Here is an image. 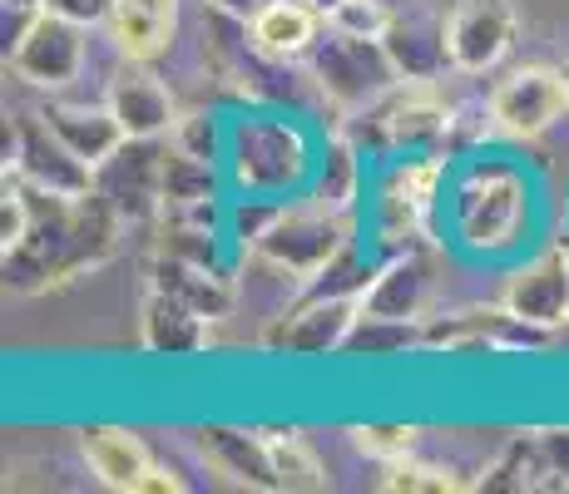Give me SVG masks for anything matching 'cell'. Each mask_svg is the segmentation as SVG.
Segmentation results:
<instances>
[{
    "label": "cell",
    "instance_id": "30",
    "mask_svg": "<svg viewBox=\"0 0 569 494\" xmlns=\"http://www.w3.org/2000/svg\"><path fill=\"white\" fill-rule=\"evenodd\" d=\"M288 198H268V193H238L228 198V243L238 258H253L258 243L268 238V228L282 218Z\"/></svg>",
    "mask_w": 569,
    "mask_h": 494
},
{
    "label": "cell",
    "instance_id": "1",
    "mask_svg": "<svg viewBox=\"0 0 569 494\" xmlns=\"http://www.w3.org/2000/svg\"><path fill=\"white\" fill-rule=\"evenodd\" d=\"M124 228H129L124 213L100 189H90L80 198L30 189V228L20 238V248L6 252V268H0L6 272V292L40 296V292L70 288V282L90 278V272H100L119 252Z\"/></svg>",
    "mask_w": 569,
    "mask_h": 494
},
{
    "label": "cell",
    "instance_id": "15",
    "mask_svg": "<svg viewBox=\"0 0 569 494\" xmlns=\"http://www.w3.org/2000/svg\"><path fill=\"white\" fill-rule=\"evenodd\" d=\"M159 183H163V149H154V139H124L94 169V189L124 213V223L159 218V208H163Z\"/></svg>",
    "mask_w": 569,
    "mask_h": 494
},
{
    "label": "cell",
    "instance_id": "38",
    "mask_svg": "<svg viewBox=\"0 0 569 494\" xmlns=\"http://www.w3.org/2000/svg\"><path fill=\"white\" fill-rule=\"evenodd\" d=\"M540 445H545V460H550L555 490H569V425H545Z\"/></svg>",
    "mask_w": 569,
    "mask_h": 494
},
{
    "label": "cell",
    "instance_id": "40",
    "mask_svg": "<svg viewBox=\"0 0 569 494\" xmlns=\"http://www.w3.org/2000/svg\"><path fill=\"white\" fill-rule=\"evenodd\" d=\"M208 10H228V16H243V6L248 0H203Z\"/></svg>",
    "mask_w": 569,
    "mask_h": 494
},
{
    "label": "cell",
    "instance_id": "37",
    "mask_svg": "<svg viewBox=\"0 0 569 494\" xmlns=\"http://www.w3.org/2000/svg\"><path fill=\"white\" fill-rule=\"evenodd\" d=\"M46 10L54 16L74 20V26H109V16H114V0H46Z\"/></svg>",
    "mask_w": 569,
    "mask_h": 494
},
{
    "label": "cell",
    "instance_id": "2",
    "mask_svg": "<svg viewBox=\"0 0 569 494\" xmlns=\"http://www.w3.org/2000/svg\"><path fill=\"white\" fill-rule=\"evenodd\" d=\"M530 203L535 193L520 163L500 159V153H480V159L451 169V179H446L451 243L470 258H506L525 243Z\"/></svg>",
    "mask_w": 569,
    "mask_h": 494
},
{
    "label": "cell",
    "instance_id": "42",
    "mask_svg": "<svg viewBox=\"0 0 569 494\" xmlns=\"http://www.w3.org/2000/svg\"><path fill=\"white\" fill-rule=\"evenodd\" d=\"M565 84H569V60H565Z\"/></svg>",
    "mask_w": 569,
    "mask_h": 494
},
{
    "label": "cell",
    "instance_id": "6",
    "mask_svg": "<svg viewBox=\"0 0 569 494\" xmlns=\"http://www.w3.org/2000/svg\"><path fill=\"white\" fill-rule=\"evenodd\" d=\"M352 243H357L352 213H337V208H322L317 198H302V203L282 208V218L268 228V238L258 243L253 258H262L268 268L288 272L298 282H312Z\"/></svg>",
    "mask_w": 569,
    "mask_h": 494
},
{
    "label": "cell",
    "instance_id": "14",
    "mask_svg": "<svg viewBox=\"0 0 569 494\" xmlns=\"http://www.w3.org/2000/svg\"><path fill=\"white\" fill-rule=\"evenodd\" d=\"M516 46V6L510 0H461L446 20V50L451 70L486 74Z\"/></svg>",
    "mask_w": 569,
    "mask_h": 494
},
{
    "label": "cell",
    "instance_id": "17",
    "mask_svg": "<svg viewBox=\"0 0 569 494\" xmlns=\"http://www.w3.org/2000/svg\"><path fill=\"white\" fill-rule=\"evenodd\" d=\"M199 455L218 475H228L243 490H282L278 470H272V450L262 431H243V425H199Z\"/></svg>",
    "mask_w": 569,
    "mask_h": 494
},
{
    "label": "cell",
    "instance_id": "4",
    "mask_svg": "<svg viewBox=\"0 0 569 494\" xmlns=\"http://www.w3.org/2000/svg\"><path fill=\"white\" fill-rule=\"evenodd\" d=\"M446 153L381 163L371 189V258H397L411 248H431L436 213L446 208Z\"/></svg>",
    "mask_w": 569,
    "mask_h": 494
},
{
    "label": "cell",
    "instance_id": "25",
    "mask_svg": "<svg viewBox=\"0 0 569 494\" xmlns=\"http://www.w3.org/2000/svg\"><path fill=\"white\" fill-rule=\"evenodd\" d=\"M391 64H397L401 80H436V74L451 64L446 50V26H426V20H391V30L381 36Z\"/></svg>",
    "mask_w": 569,
    "mask_h": 494
},
{
    "label": "cell",
    "instance_id": "13",
    "mask_svg": "<svg viewBox=\"0 0 569 494\" xmlns=\"http://www.w3.org/2000/svg\"><path fill=\"white\" fill-rule=\"evenodd\" d=\"M6 64L36 90H64L84 70V26L54 16V10H40V20L6 54Z\"/></svg>",
    "mask_w": 569,
    "mask_h": 494
},
{
    "label": "cell",
    "instance_id": "32",
    "mask_svg": "<svg viewBox=\"0 0 569 494\" xmlns=\"http://www.w3.org/2000/svg\"><path fill=\"white\" fill-rule=\"evenodd\" d=\"M381 490L391 494H461L470 490V480H461L451 465H431V460H391V465H381Z\"/></svg>",
    "mask_w": 569,
    "mask_h": 494
},
{
    "label": "cell",
    "instance_id": "23",
    "mask_svg": "<svg viewBox=\"0 0 569 494\" xmlns=\"http://www.w3.org/2000/svg\"><path fill=\"white\" fill-rule=\"evenodd\" d=\"M322 20L327 16L312 0H268L248 16V36H253V50L268 54V60H298L317 46Z\"/></svg>",
    "mask_w": 569,
    "mask_h": 494
},
{
    "label": "cell",
    "instance_id": "28",
    "mask_svg": "<svg viewBox=\"0 0 569 494\" xmlns=\"http://www.w3.org/2000/svg\"><path fill=\"white\" fill-rule=\"evenodd\" d=\"M228 189V173L223 163L199 159V153H183V149H163V208H183V203H203V198H223ZM159 208V213H163Z\"/></svg>",
    "mask_w": 569,
    "mask_h": 494
},
{
    "label": "cell",
    "instance_id": "7",
    "mask_svg": "<svg viewBox=\"0 0 569 494\" xmlns=\"http://www.w3.org/2000/svg\"><path fill=\"white\" fill-rule=\"evenodd\" d=\"M312 74H317V90L332 99L347 119L362 114L367 104H377L391 84H401L387 46L367 36H347V30H332V40H322L312 50Z\"/></svg>",
    "mask_w": 569,
    "mask_h": 494
},
{
    "label": "cell",
    "instance_id": "27",
    "mask_svg": "<svg viewBox=\"0 0 569 494\" xmlns=\"http://www.w3.org/2000/svg\"><path fill=\"white\" fill-rule=\"evenodd\" d=\"M308 198H317L322 208H337V213L357 208V198H362V149L352 144V134H332L322 144Z\"/></svg>",
    "mask_w": 569,
    "mask_h": 494
},
{
    "label": "cell",
    "instance_id": "43",
    "mask_svg": "<svg viewBox=\"0 0 569 494\" xmlns=\"http://www.w3.org/2000/svg\"><path fill=\"white\" fill-rule=\"evenodd\" d=\"M40 6H46V0H40Z\"/></svg>",
    "mask_w": 569,
    "mask_h": 494
},
{
    "label": "cell",
    "instance_id": "36",
    "mask_svg": "<svg viewBox=\"0 0 569 494\" xmlns=\"http://www.w3.org/2000/svg\"><path fill=\"white\" fill-rule=\"evenodd\" d=\"M26 228H30V189L16 173H6V183H0V258L10 248H20Z\"/></svg>",
    "mask_w": 569,
    "mask_h": 494
},
{
    "label": "cell",
    "instance_id": "35",
    "mask_svg": "<svg viewBox=\"0 0 569 494\" xmlns=\"http://www.w3.org/2000/svg\"><path fill=\"white\" fill-rule=\"evenodd\" d=\"M391 10L381 6V0H342V6L327 16V26L332 30H347V36H367V40H381L391 30Z\"/></svg>",
    "mask_w": 569,
    "mask_h": 494
},
{
    "label": "cell",
    "instance_id": "33",
    "mask_svg": "<svg viewBox=\"0 0 569 494\" xmlns=\"http://www.w3.org/2000/svg\"><path fill=\"white\" fill-rule=\"evenodd\" d=\"M169 144L183 149V153H199V159L223 163V153H228V124L218 114H208V109H193V114H179Z\"/></svg>",
    "mask_w": 569,
    "mask_h": 494
},
{
    "label": "cell",
    "instance_id": "3",
    "mask_svg": "<svg viewBox=\"0 0 569 494\" xmlns=\"http://www.w3.org/2000/svg\"><path fill=\"white\" fill-rule=\"evenodd\" d=\"M322 149L292 114H262L248 109L228 124L223 173L233 193H268V198H308L317 179Z\"/></svg>",
    "mask_w": 569,
    "mask_h": 494
},
{
    "label": "cell",
    "instance_id": "9",
    "mask_svg": "<svg viewBox=\"0 0 569 494\" xmlns=\"http://www.w3.org/2000/svg\"><path fill=\"white\" fill-rule=\"evenodd\" d=\"M486 114H490V124H496L500 134H510V139L550 134V129L569 114L565 70H550V64H525V70H510L506 80L490 90Z\"/></svg>",
    "mask_w": 569,
    "mask_h": 494
},
{
    "label": "cell",
    "instance_id": "12",
    "mask_svg": "<svg viewBox=\"0 0 569 494\" xmlns=\"http://www.w3.org/2000/svg\"><path fill=\"white\" fill-rule=\"evenodd\" d=\"M421 346L426 351H535L545 346V332L525 326L506 302L496 306H461V312H441L426 316L421 326Z\"/></svg>",
    "mask_w": 569,
    "mask_h": 494
},
{
    "label": "cell",
    "instance_id": "39",
    "mask_svg": "<svg viewBox=\"0 0 569 494\" xmlns=\"http://www.w3.org/2000/svg\"><path fill=\"white\" fill-rule=\"evenodd\" d=\"M179 490H183L179 470H169V465H159L154 460V470H149V480H144V490L139 494H179Z\"/></svg>",
    "mask_w": 569,
    "mask_h": 494
},
{
    "label": "cell",
    "instance_id": "20",
    "mask_svg": "<svg viewBox=\"0 0 569 494\" xmlns=\"http://www.w3.org/2000/svg\"><path fill=\"white\" fill-rule=\"evenodd\" d=\"M208 316H199L189 302H179L173 292L149 288L144 306H139V342L154 356H193L208 346Z\"/></svg>",
    "mask_w": 569,
    "mask_h": 494
},
{
    "label": "cell",
    "instance_id": "29",
    "mask_svg": "<svg viewBox=\"0 0 569 494\" xmlns=\"http://www.w3.org/2000/svg\"><path fill=\"white\" fill-rule=\"evenodd\" d=\"M262 435H268L272 470H278L282 490H288V494L327 490V470H322V460H317V450L302 441L298 431H262Z\"/></svg>",
    "mask_w": 569,
    "mask_h": 494
},
{
    "label": "cell",
    "instance_id": "21",
    "mask_svg": "<svg viewBox=\"0 0 569 494\" xmlns=\"http://www.w3.org/2000/svg\"><path fill=\"white\" fill-rule=\"evenodd\" d=\"M149 288H163L173 292L179 302H189L199 316L208 322H223L238 302V288L228 272H213V268H199V262H183L173 252H154L149 258Z\"/></svg>",
    "mask_w": 569,
    "mask_h": 494
},
{
    "label": "cell",
    "instance_id": "5",
    "mask_svg": "<svg viewBox=\"0 0 569 494\" xmlns=\"http://www.w3.org/2000/svg\"><path fill=\"white\" fill-rule=\"evenodd\" d=\"M352 144L371 153V159H416V153H446L456 134V114L436 80H401L391 84L377 104H367L362 114H352Z\"/></svg>",
    "mask_w": 569,
    "mask_h": 494
},
{
    "label": "cell",
    "instance_id": "10",
    "mask_svg": "<svg viewBox=\"0 0 569 494\" xmlns=\"http://www.w3.org/2000/svg\"><path fill=\"white\" fill-rule=\"evenodd\" d=\"M362 316L357 296H322L298 292V302L282 306L268 326H262V346L282 351V356H332L347 346V332Z\"/></svg>",
    "mask_w": 569,
    "mask_h": 494
},
{
    "label": "cell",
    "instance_id": "31",
    "mask_svg": "<svg viewBox=\"0 0 569 494\" xmlns=\"http://www.w3.org/2000/svg\"><path fill=\"white\" fill-rule=\"evenodd\" d=\"M426 322H391V316H357V326L347 332L342 356H397V351L421 346Z\"/></svg>",
    "mask_w": 569,
    "mask_h": 494
},
{
    "label": "cell",
    "instance_id": "26",
    "mask_svg": "<svg viewBox=\"0 0 569 494\" xmlns=\"http://www.w3.org/2000/svg\"><path fill=\"white\" fill-rule=\"evenodd\" d=\"M470 490H486V494H525V490H555L550 475V460H545L540 431L535 435H516L496 460L486 465V475L476 480Z\"/></svg>",
    "mask_w": 569,
    "mask_h": 494
},
{
    "label": "cell",
    "instance_id": "19",
    "mask_svg": "<svg viewBox=\"0 0 569 494\" xmlns=\"http://www.w3.org/2000/svg\"><path fill=\"white\" fill-rule=\"evenodd\" d=\"M80 445H84V460H90V475L100 480L104 490L139 494L149 470H154L149 445L139 441L134 431H124V425H90V431L80 435Z\"/></svg>",
    "mask_w": 569,
    "mask_h": 494
},
{
    "label": "cell",
    "instance_id": "8",
    "mask_svg": "<svg viewBox=\"0 0 569 494\" xmlns=\"http://www.w3.org/2000/svg\"><path fill=\"white\" fill-rule=\"evenodd\" d=\"M6 173L26 179L30 189L60 193V198H80L94 189V169L40 114L6 124Z\"/></svg>",
    "mask_w": 569,
    "mask_h": 494
},
{
    "label": "cell",
    "instance_id": "18",
    "mask_svg": "<svg viewBox=\"0 0 569 494\" xmlns=\"http://www.w3.org/2000/svg\"><path fill=\"white\" fill-rule=\"evenodd\" d=\"M104 104L114 109L119 129H124L129 139H159V134H173V124H179L173 94L163 90L154 74H139V70H119L114 80H109Z\"/></svg>",
    "mask_w": 569,
    "mask_h": 494
},
{
    "label": "cell",
    "instance_id": "11",
    "mask_svg": "<svg viewBox=\"0 0 569 494\" xmlns=\"http://www.w3.org/2000/svg\"><path fill=\"white\" fill-rule=\"evenodd\" d=\"M500 302H506L525 326H535V332H545V336L560 332L569 322V248L550 243V248L530 252L506 278Z\"/></svg>",
    "mask_w": 569,
    "mask_h": 494
},
{
    "label": "cell",
    "instance_id": "24",
    "mask_svg": "<svg viewBox=\"0 0 569 494\" xmlns=\"http://www.w3.org/2000/svg\"><path fill=\"white\" fill-rule=\"evenodd\" d=\"M40 119H46V124L80 153L90 169H100L109 153L129 139L124 129H119V119H114L109 104H64V99H54V104L40 109Z\"/></svg>",
    "mask_w": 569,
    "mask_h": 494
},
{
    "label": "cell",
    "instance_id": "22",
    "mask_svg": "<svg viewBox=\"0 0 569 494\" xmlns=\"http://www.w3.org/2000/svg\"><path fill=\"white\" fill-rule=\"evenodd\" d=\"M173 26H179V0H114V16H109L114 50L129 64L159 60L173 46Z\"/></svg>",
    "mask_w": 569,
    "mask_h": 494
},
{
    "label": "cell",
    "instance_id": "16",
    "mask_svg": "<svg viewBox=\"0 0 569 494\" xmlns=\"http://www.w3.org/2000/svg\"><path fill=\"white\" fill-rule=\"evenodd\" d=\"M436 278H431V248H411L397 258H381L362 292L367 316H391V322H426Z\"/></svg>",
    "mask_w": 569,
    "mask_h": 494
},
{
    "label": "cell",
    "instance_id": "41",
    "mask_svg": "<svg viewBox=\"0 0 569 494\" xmlns=\"http://www.w3.org/2000/svg\"><path fill=\"white\" fill-rule=\"evenodd\" d=\"M312 6H317V10H322V16H332V10H337V6H342V0H312Z\"/></svg>",
    "mask_w": 569,
    "mask_h": 494
},
{
    "label": "cell",
    "instance_id": "34",
    "mask_svg": "<svg viewBox=\"0 0 569 494\" xmlns=\"http://www.w3.org/2000/svg\"><path fill=\"white\" fill-rule=\"evenodd\" d=\"M352 445L362 450L367 460H377V465H391V460L411 455L416 425H357V431H352Z\"/></svg>",
    "mask_w": 569,
    "mask_h": 494
}]
</instances>
